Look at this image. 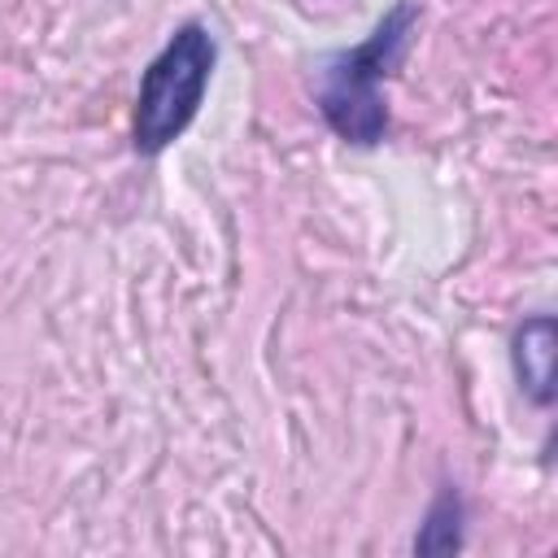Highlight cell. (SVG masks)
<instances>
[{"label": "cell", "instance_id": "obj_1", "mask_svg": "<svg viewBox=\"0 0 558 558\" xmlns=\"http://www.w3.org/2000/svg\"><path fill=\"white\" fill-rule=\"evenodd\" d=\"M418 22L414 4H397L357 48L331 57L318 74V109L327 126L349 140V144H379L388 131V105H384V83L392 65L401 61L410 31Z\"/></svg>", "mask_w": 558, "mask_h": 558}, {"label": "cell", "instance_id": "obj_2", "mask_svg": "<svg viewBox=\"0 0 558 558\" xmlns=\"http://www.w3.org/2000/svg\"><path fill=\"white\" fill-rule=\"evenodd\" d=\"M214 57H218V44L201 22H187L166 39V48L153 57V65L140 78L135 122H131L135 153L157 157L192 126L209 87Z\"/></svg>", "mask_w": 558, "mask_h": 558}, {"label": "cell", "instance_id": "obj_3", "mask_svg": "<svg viewBox=\"0 0 558 558\" xmlns=\"http://www.w3.org/2000/svg\"><path fill=\"white\" fill-rule=\"evenodd\" d=\"M514 375L536 405L554 401V318H527L514 336Z\"/></svg>", "mask_w": 558, "mask_h": 558}, {"label": "cell", "instance_id": "obj_4", "mask_svg": "<svg viewBox=\"0 0 558 558\" xmlns=\"http://www.w3.org/2000/svg\"><path fill=\"white\" fill-rule=\"evenodd\" d=\"M458 519H462V506H458V493L445 488L436 497V506L427 510V523L414 541V549H458L462 545V532H458Z\"/></svg>", "mask_w": 558, "mask_h": 558}]
</instances>
